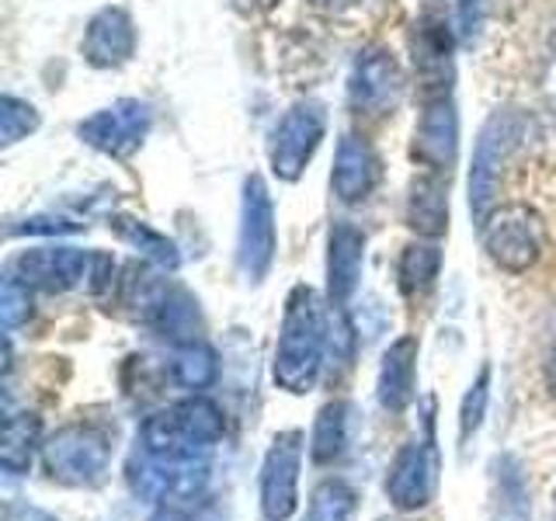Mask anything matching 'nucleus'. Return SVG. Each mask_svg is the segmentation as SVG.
Listing matches in <instances>:
<instances>
[{
	"instance_id": "obj_1",
	"label": "nucleus",
	"mask_w": 556,
	"mask_h": 521,
	"mask_svg": "<svg viewBox=\"0 0 556 521\" xmlns=\"http://www.w3.org/2000/svg\"><path fill=\"white\" fill-rule=\"evenodd\" d=\"M327 338H330V320L320 295L309 285H295L286 300L282 327H278V341H275V361H271L275 386L292 396H303L317 386Z\"/></svg>"
},
{
	"instance_id": "obj_2",
	"label": "nucleus",
	"mask_w": 556,
	"mask_h": 521,
	"mask_svg": "<svg viewBox=\"0 0 556 521\" xmlns=\"http://www.w3.org/2000/svg\"><path fill=\"white\" fill-rule=\"evenodd\" d=\"M226 434L223 410L208 396L195 393L178 399L167 410L150 414L136 434V448L164 462H185V459H205L208 448L219 445Z\"/></svg>"
},
{
	"instance_id": "obj_3",
	"label": "nucleus",
	"mask_w": 556,
	"mask_h": 521,
	"mask_svg": "<svg viewBox=\"0 0 556 521\" xmlns=\"http://www.w3.org/2000/svg\"><path fill=\"white\" fill-rule=\"evenodd\" d=\"M42 466L52 483L98 491L112 473V434L91 421H70L42 445Z\"/></svg>"
},
{
	"instance_id": "obj_4",
	"label": "nucleus",
	"mask_w": 556,
	"mask_h": 521,
	"mask_svg": "<svg viewBox=\"0 0 556 521\" xmlns=\"http://www.w3.org/2000/svg\"><path fill=\"white\" fill-rule=\"evenodd\" d=\"M122 300L136 309L143 327H150L156 338L167 341H199L202 334V313L199 303L181 285H170L164 278H150L147 271H129L122 282Z\"/></svg>"
},
{
	"instance_id": "obj_5",
	"label": "nucleus",
	"mask_w": 556,
	"mask_h": 521,
	"mask_svg": "<svg viewBox=\"0 0 556 521\" xmlns=\"http://www.w3.org/2000/svg\"><path fill=\"white\" fill-rule=\"evenodd\" d=\"M529 126L532 122L518 109H497L483 122L477 147H473V167H469V213H473L477 223L491 216L501 170L511 161V153L526 143Z\"/></svg>"
},
{
	"instance_id": "obj_6",
	"label": "nucleus",
	"mask_w": 556,
	"mask_h": 521,
	"mask_svg": "<svg viewBox=\"0 0 556 521\" xmlns=\"http://www.w3.org/2000/svg\"><path fill=\"white\" fill-rule=\"evenodd\" d=\"M480 237L486 257L501 271L526 275L546 251V219L529 202H508L491 208V216L480 223Z\"/></svg>"
},
{
	"instance_id": "obj_7",
	"label": "nucleus",
	"mask_w": 556,
	"mask_h": 521,
	"mask_svg": "<svg viewBox=\"0 0 556 521\" xmlns=\"http://www.w3.org/2000/svg\"><path fill=\"white\" fill-rule=\"evenodd\" d=\"M442 452L434 442V399L425 404V434L400 445L387 473V497L396 511H421L439 494Z\"/></svg>"
},
{
	"instance_id": "obj_8",
	"label": "nucleus",
	"mask_w": 556,
	"mask_h": 521,
	"mask_svg": "<svg viewBox=\"0 0 556 521\" xmlns=\"http://www.w3.org/2000/svg\"><path fill=\"white\" fill-rule=\"evenodd\" d=\"M303 452H306V434L300 428H286L271 439L257 476V500L265 521H292L295 511H300Z\"/></svg>"
},
{
	"instance_id": "obj_9",
	"label": "nucleus",
	"mask_w": 556,
	"mask_h": 521,
	"mask_svg": "<svg viewBox=\"0 0 556 521\" xmlns=\"http://www.w3.org/2000/svg\"><path fill=\"white\" fill-rule=\"evenodd\" d=\"M275 205L268 195V185L261 174H251L243 181L240 199V230H237V268L248 282H265V275L275 265Z\"/></svg>"
},
{
	"instance_id": "obj_10",
	"label": "nucleus",
	"mask_w": 556,
	"mask_h": 521,
	"mask_svg": "<svg viewBox=\"0 0 556 521\" xmlns=\"http://www.w3.org/2000/svg\"><path fill=\"white\" fill-rule=\"evenodd\" d=\"M150 129H153L150 104L139 98H122L109 104V109L94 112L91 118H84L77 126V136L91 150L112 156V161H129L147 143Z\"/></svg>"
},
{
	"instance_id": "obj_11",
	"label": "nucleus",
	"mask_w": 556,
	"mask_h": 521,
	"mask_svg": "<svg viewBox=\"0 0 556 521\" xmlns=\"http://www.w3.org/2000/svg\"><path fill=\"white\" fill-rule=\"evenodd\" d=\"M327 132V112L317 101H295L292 109L282 115V122L271 132V147H268V161L275 178L295 181L313 161V153L320 150Z\"/></svg>"
},
{
	"instance_id": "obj_12",
	"label": "nucleus",
	"mask_w": 556,
	"mask_h": 521,
	"mask_svg": "<svg viewBox=\"0 0 556 521\" xmlns=\"http://www.w3.org/2000/svg\"><path fill=\"white\" fill-rule=\"evenodd\" d=\"M404 69H400L396 56L387 46H365L355 66H352V80H348V98H352V109L358 115L382 118L393 115V109L404 98Z\"/></svg>"
},
{
	"instance_id": "obj_13",
	"label": "nucleus",
	"mask_w": 556,
	"mask_h": 521,
	"mask_svg": "<svg viewBox=\"0 0 556 521\" xmlns=\"http://www.w3.org/2000/svg\"><path fill=\"white\" fill-rule=\"evenodd\" d=\"M414 161L434 170V174H448L452 164H456V153H459V115H456V104H452L445 94L431 98L425 104L421 118H417V129H414Z\"/></svg>"
},
{
	"instance_id": "obj_14",
	"label": "nucleus",
	"mask_w": 556,
	"mask_h": 521,
	"mask_svg": "<svg viewBox=\"0 0 556 521\" xmlns=\"http://www.w3.org/2000/svg\"><path fill=\"white\" fill-rule=\"evenodd\" d=\"M91 260H94V254L80 251V247H35L14 260V275L31 289L66 292V289H77L87 282Z\"/></svg>"
},
{
	"instance_id": "obj_15",
	"label": "nucleus",
	"mask_w": 556,
	"mask_h": 521,
	"mask_svg": "<svg viewBox=\"0 0 556 521\" xmlns=\"http://www.w3.org/2000/svg\"><path fill=\"white\" fill-rule=\"evenodd\" d=\"M365 265V233L358 226L338 219L327 233V300L334 309L348 306L358 292Z\"/></svg>"
},
{
	"instance_id": "obj_16",
	"label": "nucleus",
	"mask_w": 556,
	"mask_h": 521,
	"mask_svg": "<svg viewBox=\"0 0 556 521\" xmlns=\"http://www.w3.org/2000/svg\"><path fill=\"white\" fill-rule=\"evenodd\" d=\"M84 60L94 69H118L136 52V25L126 8H101L84 31Z\"/></svg>"
},
{
	"instance_id": "obj_17",
	"label": "nucleus",
	"mask_w": 556,
	"mask_h": 521,
	"mask_svg": "<svg viewBox=\"0 0 556 521\" xmlns=\"http://www.w3.org/2000/svg\"><path fill=\"white\" fill-rule=\"evenodd\" d=\"M417 338L404 334L396 338L379 361V379H376V399L387 414H404L414 396H417Z\"/></svg>"
},
{
	"instance_id": "obj_18",
	"label": "nucleus",
	"mask_w": 556,
	"mask_h": 521,
	"mask_svg": "<svg viewBox=\"0 0 556 521\" xmlns=\"http://www.w3.org/2000/svg\"><path fill=\"white\" fill-rule=\"evenodd\" d=\"M330 185H334V195L348 205L372 195V188L379 185V156L362 136H341Z\"/></svg>"
},
{
	"instance_id": "obj_19",
	"label": "nucleus",
	"mask_w": 556,
	"mask_h": 521,
	"mask_svg": "<svg viewBox=\"0 0 556 521\" xmlns=\"http://www.w3.org/2000/svg\"><path fill=\"white\" fill-rule=\"evenodd\" d=\"M410 49H414V66L417 74L425 77V84L439 87V94L448 91V77H452V31L442 17H421L414 25L410 35Z\"/></svg>"
},
{
	"instance_id": "obj_20",
	"label": "nucleus",
	"mask_w": 556,
	"mask_h": 521,
	"mask_svg": "<svg viewBox=\"0 0 556 521\" xmlns=\"http://www.w3.org/2000/svg\"><path fill=\"white\" fill-rule=\"evenodd\" d=\"M407 226L417 237L439 240L448 230V185L442 181V174H421L407 188Z\"/></svg>"
},
{
	"instance_id": "obj_21",
	"label": "nucleus",
	"mask_w": 556,
	"mask_h": 521,
	"mask_svg": "<svg viewBox=\"0 0 556 521\" xmlns=\"http://www.w3.org/2000/svg\"><path fill=\"white\" fill-rule=\"evenodd\" d=\"M352 421H355V407L348 399H330L327 407H320L309 434L313 466H338L352 452Z\"/></svg>"
},
{
	"instance_id": "obj_22",
	"label": "nucleus",
	"mask_w": 556,
	"mask_h": 521,
	"mask_svg": "<svg viewBox=\"0 0 556 521\" xmlns=\"http://www.w3.org/2000/svg\"><path fill=\"white\" fill-rule=\"evenodd\" d=\"M39 434H42L39 414H31V410L8 414V421H4V445H0V466H4L8 476H25L28 469H31L35 448H42Z\"/></svg>"
},
{
	"instance_id": "obj_23",
	"label": "nucleus",
	"mask_w": 556,
	"mask_h": 521,
	"mask_svg": "<svg viewBox=\"0 0 556 521\" xmlns=\"http://www.w3.org/2000/svg\"><path fill=\"white\" fill-rule=\"evenodd\" d=\"M109 226L115 230L118 240H126L132 251H139L147 260H153L156 268L164 271H178L181 265V254H178V243L167 240L164 233H156L153 226H147L143 219L136 216H112Z\"/></svg>"
},
{
	"instance_id": "obj_24",
	"label": "nucleus",
	"mask_w": 556,
	"mask_h": 521,
	"mask_svg": "<svg viewBox=\"0 0 556 521\" xmlns=\"http://www.w3.org/2000/svg\"><path fill=\"white\" fill-rule=\"evenodd\" d=\"M442 271V251L434 243H407L396 260V285L407 300L431 292L434 278Z\"/></svg>"
},
{
	"instance_id": "obj_25",
	"label": "nucleus",
	"mask_w": 556,
	"mask_h": 521,
	"mask_svg": "<svg viewBox=\"0 0 556 521\" xmlns=\"http://www.w3.org/2000/svg\"><path fill=\"white\" fill-rule=\"evenodd\" d=\"M170 376L178 386H185L191 393H202L219 379V358L202 338L178 344V352H174V361H170Z\"/></svg>"
},
{
	"instance_id": "obj_26",
	"label": "nucleus",
	"mask_w": 556,
	"mask_h": 521,
	"mask_svg": "<svg viewBox=\"0 0 556 521\" xmlns=\"http://www.w3.org/2000/svg\"><path fill=\"white\" fill-rule=\"evenodd\" d=\"M486 404H491V365H480L477 379L469 382V390L459 399V445L466 448L483 428Z\"/></svg>"
},
{
	"instance_id": "obj_27",
	"label": "nucleus",
	"mask_w": 556,
	"mask_h": 521,
	"mask_svg": "<svg viewBox=\"0 0 556 521\" xmlns=\"http://www.w3.org/2000/svg\"><path fill=\"white\" fill-rule=\"evenodd\" d=\"M35 129H39V112H35V104L14 98V94L0 98V143L14 147L17 139H25Z\"/></svg>"
},
{
	"instance_id": "obj_28",
	"label": "nucleus",
	"mask_w": 556,
	"mask_h": 521,
	"mask_svg": "<svg viewBox=\"0 0 556 521\" xmlns=\"http://www.w3.org/2000/svg\"><path fill=\"white\" fill-rule=\"evenodd\" d=\"M0 317H4L8 330H17L31 317V285H25L17 275L4 278V289H0Z\"/></svg>"
},
{
	"instance_id": "obj_29",
	"label": "nucleus",
	"mask_w": 556,
	"mask_h": 521,
	"mask_svg": "<svg viewBox=\"0 0 556 521\" xmlns=\"http://www.w3.org/2000/svg\"><path fill=\"white\" fill-rule=\"evenodd\" d=\"M84 230V223H74L66 216H52V213H42V216H31V219H22L17 226H11V237H60V233H77Z\"/></svg>"
},
{
	"instance_id": "obj_30",
	"label": "nucleus",
	"mask_w": 556,
	"mask_h": 521,
	"mask_svg": "<svg viewBox=\"0 0 556 521\" xmlns=\"http://www.w3.org/2000/svg\"><path fill=\"white\" fill-rule=\"evenodd\" d=\"M483 11H486V0H459V35H463V42H477L480 39Z\"/></svg>"
},
{
	"instance_id": "obj_31",
	"label": "nucleus",
	"mask_w": 556,
	"mask_h": 521,
	"mask_svg": "<svg viewBox=\"0 0 556 521\" xmlns=\"http://www.w3.org/2000/svg\"><path fill=\"white\" fill-rule=\"evenodd\" d=\"M4 521H60V518H52L49 511L35 508V504L11 500V504H8V511H4Z\"/></svg>"
},
{
	"instance_id": "obj_32",
	"label": "nucleus",
	"mask_w": 556,
	"mask_h": 521,
	"mask_svg": "<svg viewBox=\"0 0 556 521\" xmlns=\"http://www.w3.org/2000/svg\"><path fill=\"white\" fill-rule=\"evenodd\" d=\"M230 4H233L240 14H265V11H271L275 4H282V0H230Z\"/></svg>"
},
{
	"instance_id": "obj_33",
	"label": "nucleus",
	"mask_w": 556,
	"mask_h": 521,
	"mask_svg": "<svg viewBox=\"0 0 556 521\" xmlns=\"http://www.w3.org/2000/svg\"><path fill=\"white\" fill-rule=\"evenodd\" d=\"M317 11H348L352 4H358V0H309Z\"/></svg>"
},
{
	"instance_id": "obj_34",
	"label": "nucleus",
	"mask_w": 556,
	"mask_h": 521,
	"mask_svg": "<svg viewBox=\"0 0 556 521\" xmlns=\"http://www.w3.org/2000/svg\"><path fill=\"white\" fill-rule=\"evenodd\" d=\"M553 369H556V352H553Z\"/></svg>"
}]
</instances>
